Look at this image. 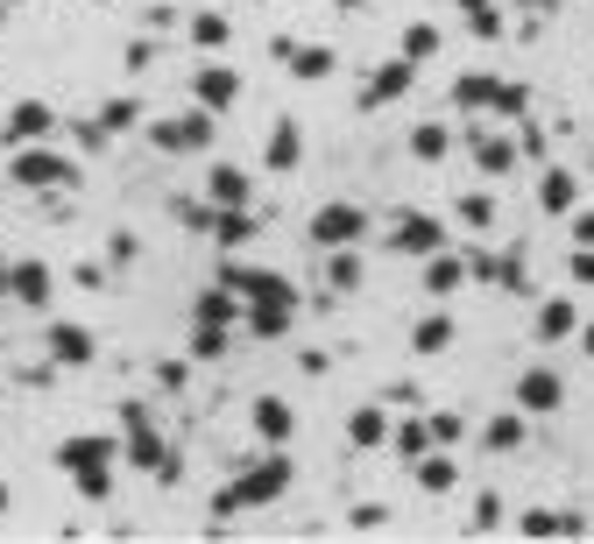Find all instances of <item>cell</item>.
Instances as JSON below:
<instances>
[{
	"label": "cell",
	"instance_id": "15",
	"mask_svg": "<svg viewBox=\"0 0 594 544\" xmlns=\"http://www.w3.org/2000/svg\"><path fill=\"white\" fill-rule=\"evenodd\" d=\"M298 155H304V128L283 113V121L270 128V155H262V163H270V170H298Z\"/></svg>",
	"mask_w": 594,
	"mask_h": 544
},
{
	"label": "cell",
	"instance_id": "24",
	"mask_svg": "<svg viewBox=\"0 0 594 544\" xmlns=\"http://www.w3.org/2000/svg\"><path fill=\"white\" fill-rule=\"evenodd\" d=\"M348 439H354V445H390V417H382L375 403H369V411L348 417Z\"/></svg>",
	"mask_w": 594,
	"mask_h": 544
},
{
	"label": "cell",
	"instance_id": "28",
	"mask_svg": "<svg viewBox=\"0 0 594 544\" xmlns=\"http://www.w3.org/2000/svg\"><path fill=\"white\" fill-rule=\"evenodd\" d=\"M453 107H467V113L495 107V78H460V85H453Z\"/></svg>",
	"mask_w": 594,
	"mask_h": 544
},
{
	"label": "cell",
	"instance_id": "5",
	"mask_svg": "<svg viewBox=\"0 0 594 544\" xmlns=\"http://www.w3.org/2000/svg\"><path fill=\"white\" fill-rule=\"evenodd\" d=\"M8 178H14V184H29V191H43V184H71L79 170H71L57 149H36V142H22V149H14V163H8Z\"/></svg>",
	"mask_w": 594,
	"mask_h": 544
},
{
	"label": "cell",
	"instance_id": "11",
	"mask_svg": "<svg viewBox=\"0 0 594 544\" xmlns=\"http://www.w3.org/2000/svg\"><path fill=\"white\" fill-rule=\"evenodd\" d=\"M50 128H57V113H50L43 100H22V107H14V113H8V128H0V134H8V142H14V149H22V142H43V134H50Z\"/></svg>",
	"mask_w": 594,
	"mask_h": 544
},
{
	"label": "cell",
	"instance_id": "12",
	"mask_svg": "<svg viewBox=\"0 0 594 544\" xmlns=\"http://www.w3.org/2000/svg\"><path fill=\"white\" fill-rule=\"evenodd\" d=\"M255 432H262V445H291V432H298L291 403L283 396H255Z\"/></svg>",
	"mask_w": 594,
	"mask_h": 544
},
{
	"label": "cell",
	"instance_id": "37",
	"mask_svg": "<svg viewBox=\"0 0 594 544\" xmlns=\"http://www.w3.org/2000/svg\"><path fill=\"white\" fill-rule=\"evenodd\" d=\"M348 523H354V531H382V523H390V510H382V502H361Z\"/></svg>",
	"mask_w": 594,
	"mask_h": 544
},
{
	"label": "cell",
	"instance_id": "36",
	"mask_svg": "<svg viewBox=\"0 0 594 544\" xmlns=\"http://www.w3.org/2000/svg\"><path fill=\"white\" fill-rule=\"evenodd\" d=\"M474 531H503V502H495V495L474 502Z\"/></svg>",
	"mask_w": 594,
	"mask_h": 544
},
{
	"label": "cell",
	"instance_id": "1",
	"mask_svg": "<svg viewBox=\"0 0 594 544\" xmlns=\"http://www.w3.org/2000/svg\"><path fill=\"white\" fill-rule=\"evenodd\" d=\"M283 488H291V453H270L262 466H248V474L234 481V488L213 495V516H241V510H262V502H276Z\"/></svg>",
	"mask_w": 594,
	"mask_h": 544
},
{
	"label": "cell",
	"instance_id": "4",
	"mask_svg": "<svg viewBox=\"0 0 594 544\" xmlns=\"http://www.w3.org/2000/svg\"><path fill=\"white\" fill-rule=\"evenodd\" d=\"M361 233H369V212L348 205V199H333V205L312 212V241L319 248H361Z\"/></svg>",
	"mask_w": 594,
	"mask_h": 544
},
{
	"label": "cell",
	"instance_id": "3",
	"mask_svg": "<svg viewBox=\"0 0 594 544\" xmlns=\"http://www.w3.org/2000/svg\"><path fill=\"white\" fill-rule=\"evenodd\" d=\"M213 121H220V113L191 107V113H163L149 134H157V149H170V155H205V149H213Z\"/></svg>",
	"mask_w": 594,
	"mask_h": 544
},
{
	"label": "cell",
	"instance_id": "46",
	"mask_svg": "<svg viewBox=\"0 0 594 544\" xmlns=\"http://www.w3.org/2000/svg\"><path fill=\"white\" fill-rule=\"evenodd\" d=\"M587 178H594V155H587Z\"/></svg>",
	"mask_w": 594,
	"mask_h": 544
},
{
	"label": "cell",
	"instance_id": "17",
	"mask_svg": "<svg viewBox=\"0 0 594 544\" xmlns=\"http://www.w3.org/2000/svg\"><path fill=\"white\" fill-rule=\"evenodd\" d=\"M411 466H417V488H425V495H446L460 481V460H446V453H417Z\"/></svg>",
	"mask_w": 594,
	"mask_h": 544
},
{
	"label": "cell",
	"instance_id": "6",
	"mask_svg": "<svg viewBox=\"0 0 594 544\" xmlns=\"http://www.w3.org/2000/svg\"><path fill=\"white\" fill-rule=\"evenodd\" d=\"M191 100H199L205 113L241 107V71H234V64H205V71H191Z\"/></svg>",
	"mask_w": 594,
	"mask_h": 544
},
{
	"label": "cell",
	"instance_id": "34",
	"mask_svg": "<svg viewBox=\"0 0 594 544\" xmlns=\"http://www.w3.org/2000/svg\"><path fill=\"white\" fill-rule=\"evenodd\" d=\"M495 113H503V121H524V113H531V92H524V85H495Z\"/></svg>",
	"mask_w": 594,
	"mask_h": 544
},
{
	"label": "cell",
	"instance_id": "14",
	"mask_svg": "<svg viewBox=\"0 0 594 544\" xmlns=\"http://www.w3.org/2000/svg\"><path fill=\"white\" fill-rule=\"evenodd\" d=\"M460 283H467V255H446V248L425 255V290H432V298H453Z\"/></svg>",
	"mask_w": 594,
	"mask_h": 544
},
{
	"label": "cell",
	"instance_id": "47",
	"mask_svg": "<svg viewBox=\"0 0 594 544\" xmlns=\"http://www.w3.org/2000/svg\"><path fill=\"white\" fill-rule=\"evenodd\" d=\"M100 8H107V0H100Z\"/></svg>",
	"mask_w": 594,
	"mask_h": 544
},
{
	"label": "cell",
	"instance_id": "27",
	"mask_svg": "<svg viewBox=\"0 0 594 544\" xmlns=\"http://www.w3.org/2000/svg\"><path fill=\"white\" fill-rule=\"evenodd\" d=\"M453 149V134L439 128V121H425V128H411V155H425V163H439V155Z\"/></svg>",
	"mask_w": 594,
	"mask_h": 544
},
{
	"label": "cell",
	"instance_id": "32",
	"mask_svg": "<svg viewBox=\"0 0 594 544\" xmlns=\"http://www.w3.org/2000/svg\"><path fill=\"white\" fill-rule=\"evenodd\" d=\"M226 340H234L226 325H199V333H191V354H199V361H220V354H226Z\"/></svg>",
	"mask_w": 594,
	"mask_h": 544
},
{
	"label": "cell",
	"instance_id": "13",
	"mask_svg": "<svg viewBox=\"0 0 594 544\" xmlns=\"http://www.w3.org/2000/svg\"><path fill=\"white\" fill-rule=\"evenodd\" d=\"M100 346H92L85 325H50V361H64V367H85Z\"/></svg>",
	"mask_w": 594,
	"mask_h": 544
},
{
	"label": "cell",
	"instance_id": "39",
	"mask_svg": "<svg viewBox=\"0 0 594 544\" xmlns=\"http://www.w3.org/2000/svg\"><path fill=\"white\" fill-rule=\"evenodd\" d=\"M157 64V43H128V71H149Z\"/></svg>",
	"mask_w": 594,
	"mask_h": 544
},
{
	"label": "cell",
	"instance_id": "31",
	"mask_svg": "<svg viewBox=\"0 0 594 544\" xmlns=\"http://www.w3.org/2000/svg\"><path fill=\"white\" fill-rule=\"evenodd\" d=\"M432 50H439V29H432V22H411V29H404V57H411V64H425Z\"/></svg>",
	"mask_w": 594,
	"mask_h": 544
},
{
	"label": "cell",
	"instance_id": "21",
	"mask_svg": "<svg viewBox=\"0 0 594 544\" xmlns=\"http://www.w3.org/2000/svg\"><path fill=\"white\" fill-rule=\"evenodd\" d=\"M291 319H298V304H248V333H255V340L291 333Z\"/></svg>",
	"mask_w": 594,
	"mask_h": 544
},
{
	"label": "cell",
	"instance_id": "35",
	"mask_svg": "<svg viewBox=\"0 0 594 544\" xmlns=\"http://www.w3.org/2000/svg\"><path fill=\"white\" fill-rule=\"evenodd\" d=\"M460 220H467V226H489V220H495V199H482V191H474V199H460Z\"/></svg>",
	"mask_w": 594,
	"mask_h": 544
},
{
	"label": "cell",
	"instance_id": "44",
	"mask_svg": "<svg viewBox=\"0 0 594 544\" xmlns=\"http://www.w3.org/2000/svg\"><path fill=\"white\" fill-rule=\"evenodd\" d=\"M467 8H489V0H460V14H467Z\"/></svg>",
	"mask_w": 594,
	"mask_h": 544
},
{
	"label": "cell",
	"instance_id": "16",
	"mask_svg": "<svg viewBox=\"0 0 594 544\" xmlns=\"http://www.w3.org/2000/svg\"><path fill=\"white\" fill-rule=\"evenodd\" d=\"M8 290H14L22 304H50V269H43V262H14V269H8Z\"/></svg>",
	"mask_w": 594,
	"mask_h": 544
},
{
	"label": "cell",
	"instance_id": "38",
	"mask_svg": "<svg viewBox=\"0 0 594 544\" xmlns=\"http://www.w3.org/2000/svg\"><path fill=\"white\" fill-rule=\"evenodd\" d=\"M453 439H460V417H453V411L432 417V445H453Z\"/></svg>",
	"mask_w": 594,
	"mask_h": 544
},
{
	"label": "cell",
	"instance_id": "33",
	"mask_svg": "<svg viewBox=\"0 0 594 544\" xmlns=\"http://www.w3.org/2000/svg\"><path fill=\"white\" fill-rule=\"evenodd\" d=\"M524 445V417H495L489 424V453H516Z\"/></svg>",
	"mask_w": 594,
	"mask_h": 544
},
{
	"label": "cell",
	"instance_id": "2",
	"mask_svg": "<svg viewBox=\"0 0 594 544\" xmlns=\"http://www.w3.org/2000/svg\"><path fill=\"white\" fill-rule=\"evenodd\" d=\"M107 460H113L107 439H64V453H57V466H64V474L79 481V495H92V502H107V488H113Z\"/></svg>",
	"mask_w": 594,
	"mask_h": 544
},
{
	"label": "cell",
	"instance_id": "8",
	"mask_svg": "<svg viewBox=\"0 0 594 544\" xmlns=\"http://www.w3.org/2000/svg\"><path fill=\"white\" fill-rule=\"evenodd\" d=\"M411 78H417V64L411 57H390V64H382L369 85H361V113H375V107H390L396 92H411Z\"/></svg>",
	"mask_w": 594,
	"mask_h": 544
},
{
	"label": "cell",
	"instance_id": "25",
	"mask_svg": "<svg viewBox=\"0 0 594 544\" xmlns=\"http://www.w3.org/2000/svg\"><path fill=\"white\" fill-rule=\"evenodd\" d=\"M573 333H581V311L573 304H545L538 311V340H573Z\"/></svg>",
	"mask_w": 594,
	"mask_h": 544
},
{
	"label": "cell",
	"instance_id": "7",
	"mask_svg": "<svg viewBox=\"0 0 594 544\" xmlns=\"http://www.w3.org/2000/svg\"><path fill=\"white\" fill-rule=\"evenodd\" d=\"M390 248L396 255H439V248H446V226H439L432 212H404L396 233H390Z\"/></svg>",
	"mask_w": 594,
	"mask_h": 544
},
{
	"label": "cell",
	"instance_id": "30",
	"mask_svg": "<svg viewBox=\"0 0 594 544\" xmlns=\"http://www.w3.org/2000/svg\"><path fill=\"white\" fill-rule=\"evenodd\" d=\"M135 121H142V100H107L100 107V128L107 134H121V128H135Z\"/></svg>",
	"mask_w": 594,
	"mask_h": 544
},
{
	"label": "cell",
	"instance_id": "23",
	"mask_svg": "<svg viewBox=\"0 0 594 544\" xmlns=\"http://www.w3.org/2000/svg\"><path fill=\"white\" fill-rule=\"evenodd\" d=\"M474 163H482L489 178H510V170H516V142H489V134H474Z\"/></svg>",
	"mask_w": 594,
	"mask_h": 544
},
{
	"label": "cell",
	"instance_id": "42",
	"mask_svg": "<svg viewBox=\"0 0 594 544\" xmlns=\"http://www.w3.org/2000/svg\"><path fill=\"white\" fill-rule=\"evenodd\" d=\"M581 346H587V361H594V325H587V333H581Z\"/></svg>",
	"mask_w": 594,
	"mask_h": 544
},
{
	"label": "cell",
	"instance_id": "10",
	"mask_svg": "<svg viewBox=\"0 0 594 544\" xmlns=\"http://www.w3.org/2000/svg\"><path fill=\"white\" fill-rule=\"evenodd\" d=\"M276 57H283V71H298V78H333V50L325 43H291V36H276Z\"/></svg>",
	"mask_w": 594,
	"mask_h": 544
},
{
	"label": "cell",
	"instance_id": "22",
	"mask_svg": "<svg viewBox=\"0 0 594 544\" xmlns=\"http://www.w3.org/2000/svg\"><path fill=\"white\" fill-rule=\"evenodd\" d=\"M361 276H369V269H361L354 248H325V283L333 290H361Z\"/></svg>",
	"mask_w": 594,
	"mask_h": 544
},
{
	"label": "cell",
	"instance_id": "45",
	"mask_svg": "<svg viewBox=\"0 0 594 544\" xmlns=\"http://www.w3.org/2000/svg\"><path fill=\"white\" fill-rule=\"evenodd\" d=\"M0 510H8V488H0Z\"/></svg>",
	"mask_w": 594,
	"mask_h": 544
},
{
	"label": "cell",
	"instance_id": "40",
	"mask_svg": "<svg viewBox=\"0 0 594 544\" xmlns=\"http://www.w3.org/2000/svg\"><path fill=\"white\" fill-rule=\"evenodd\" d=\"M573 283H594V248H573Z\"/></svg>",
	"mask_w": 594,
	"mask_h": 544
},
{
	"label": "cell",
	"instance_id": "19",
	"mask_svg": "<svg viewBox=\"0 0 594 544\" xmlns=\"http://www.w3.org/2000/svg\"><path fill=\"white\" fill-rule=\"evenodd\" d=\"M205 199H213V205H248V170L213 163V178H205Z\"/></svg>",
	"mask_w": 594,
	"mask_h": 544
},
{
	"label": "cell",
	"instance_id": "41",
	"mask_svg": "<svg viewBox=\"0 0 594 544\" xmlns=\"http://www.w3.org/2000/svg\"><path fill=\"white\" fill-rule=\"evenodd\" d=\"M573 248H594V212H573Z\"/></svg>",
	"mask_w": 594,
	"mask_h": 544
},
{
	"label": "cell",
	"instance_id": "20",
	"mask_svg": "<svg viewBox=\"0 0 594 544\" xmlns=\"http://www.w3.org/2000/svg\"><path fill=\"white\" fill-rule=\"evenodd\" d=\"M446 346H453V319L446 311H432V319L411 325V354H446Z\"/></svg>",
	"mask_w": 594,
	"mask_h": 544
},
{
	"label": "cell",
	"instance_id": "29",
	"mask_svg": "<svg viewBox=\"0 0 594 544\" xmlns=\"http://www.w3.org/2000/svg\"><path fill=\"white\" fill-rule=\"evenodd\" d=\"M184 36H191L199 50H220V43H226V14H191Z\"/></svg>",
	"mask_w": 594,
	"mask_h": 544
},
{
	"label": "cell",
	"instance_id": "18",
	"mask_svg": "<svg viewBox=\"0 0 594 544\" xmlns=\"http://www.w3.org/2000/svg\"><path fill=\"white\" fill-rule=\"evenodd\" d=\"M538 199H545V212H573V199H581V170H545Z\"/></svg>",
	"mask_w": 594,
	"mask_h": 544
},
{
	"label": "cell",
	"instance_id": "43",
	"mask_svg": "<svg viewBox=\"0 0 594 544\" xmlns=\"http://www.w3.org/2000/svg\"><path fill=\"white\" fill-rule=\"evenodd\" d=\"M516 8H552V0H516Z\"/></svg>",
	"mask_w": 594,
	"mask_h": 544
},
{
	"label": "cell",
	"instance_id": "26",
	"mask_svg": "<svg viewBox=\"0 0 594 544\" xmlns=\"http://www.w3.org/2000/svg\"><path fill=\"white\" fill-rule=\"evenodd\" d=\"M390 445H396V453H404V460H417V453H432V424H417V417H404V424H396V432H390Z\"/></svg>",
	"mask_w": 594,
	"mask_h": 544
},
{
	"label": "cell",
	"instance_id": "9",
	"mask_svg": "<svg viewBox=\"0 0 594 544\" xmlns=\"http://www.w3.org/2000/svg\"><path fill=\"white\" fill-rule=\"evenodd\" d=\"M560 403H566V389H560V375H552V367H531V375L516 382V411L545 417V411H560Z\"/></svg>",
	"mask_w": 594,
	"mask_h": 544
}]
</instances>
